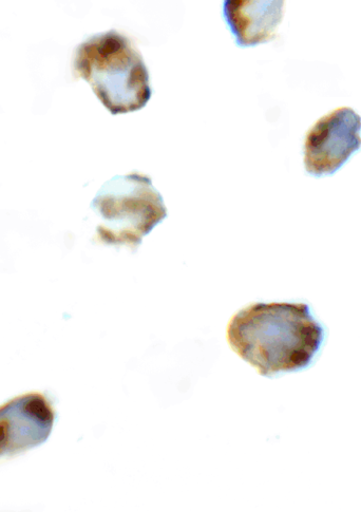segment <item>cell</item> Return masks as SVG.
<instances>
[{
	"instance_id": "cell-5",
	"label": "cell",
	"mask_w": 361,
	"mask_h": 512,
	"mask_svg": "<svg viewBox=\"0 0 361 512\" xmlns=\"http://www.w3.org/2000/svg\"><path fill=\"white\" fill-rule=\"evenodd\" d=\"M55 413L47 397L28 393L0 407V458L13 457L45 443Z\"/></svg>"
},
{
	"instance_id": "cell-4",
	"label": "cell",
	"mask_w": 361,
	"mask_h": 512,
	"mask_svg": "<svg viewBox=\"0 0 361 512\" xmlns=\"http://www.w3.org/2000/svg\"><path fill=\"white\" fill-rule=\"evenodd\" d=\"M361 118L348 107L321 118L304 142V165L317 178L331 176L361 147Z\"/></svg>"
},
{
	"instance_id": "cell-3",
	"label": "cell",
	"mask_w": 361,
	"mask_h": 512,
	"mask_svg": "<svg viewBox=\"0 0 361 512\" xmlns=\"http://www.w3.org/2000/svg\"><path fill=\"white\" fill-rule=\"evenodd\" d=\"M91 207L101 217L97 235L110 246L137 250L167 217L164 201L148 176L131 174L108 181Z\"/></svg>"
},
{
	"instance_id": "cell-2",
	"label": "cell",
	"mask_w": 361,
	"mask_h": 512,
	"mask_svg": "<svg viewBox=\"0 0 361 512\" xmlns=\"http://www.w3.org/2000/svg\"><path fill=\"white\" fill-rule=\"evenodd\" d=\"M73 69L90 84L111 115L138 111L151 99L142 55L116 30L93 35L76 48Z\"/></svg>"
},
{
	"instance_id": "cell-1",
	"label": "cell",
	"mask_w": 361,
	"mask_h": 512,
	"mask_svg": "<svg viewBox=\"0 0 361 512\" xmlns=\"http://www.w3.org/2000/svg\"><path fill=\"white\" fill-rule=\"evenodd\" d=\"M323 339L325 330L306 303H256L227 328L232 349L263 376L309 367Z\"/></svg>"
},
{
	"instance_id": "cell-6",
	"label": "cell",
	"mask_w": 361,
	"mask_h": 512,
	"mask_svg": "<svg viewBox=\"0 0 361 512\" xmlns=\"http://www.w3.org/2000/svg\"><path fill=\"white\" fill-rule=\"evenodd\" d=\"M284 0H224L225 22L240 47L272 41L282 22Z\"/></svg>"
}]
</instances>
